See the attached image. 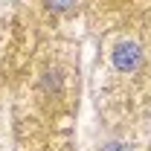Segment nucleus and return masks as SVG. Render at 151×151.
Listing matches in <instances>:
<instances>
[{
	"instance_id": "obj_2",
	"label": "nucleus",
	"mask_w": 151,
	"mask_h": 151,
	"mask_svg": "<svg viewBox=\"0 0 151 151\" xmlns=\"http://www.w3.org/2000/svg\"><path fill=\"white\" fill-rule=\"evenodd\" d=\"M47 3H50L52 9H67V6H73L76 0H47Z\"/></svg>"
},
{
	"instance_id": "obj_1",
	"label": "nucleus",
	"mask_w": 151,
	"mask_h": 151,
	"mask_svg": "<svg viewBox=\"0 0 151 151\" xmlns=\"http://www.w3.org/2000/svg\"><path fill=\"white\" fill-rule=\"evenodd\" d=\"M139 61H142V50H139V44H134V41L119 44V47H116V52H113V64H116V70H122V73L137 70V67H139Z\"/></svg>"
},
{
	"instance_id": "obj_3",
	"label": "nucleus",
	"mask_w": 151,
	"mask_h": 151,
	"mask_svg": "<svg viewBox=\"0 0 151 151\" xmlns=\"http://www.w3.org/2000/svg\"><path fill=\"white\" fill-rule=\"evenodd\" d=\"M102 151H131V148H128V145H116V142H113V145H108V148H102Z\"/></svg>"
}]
</instances>
